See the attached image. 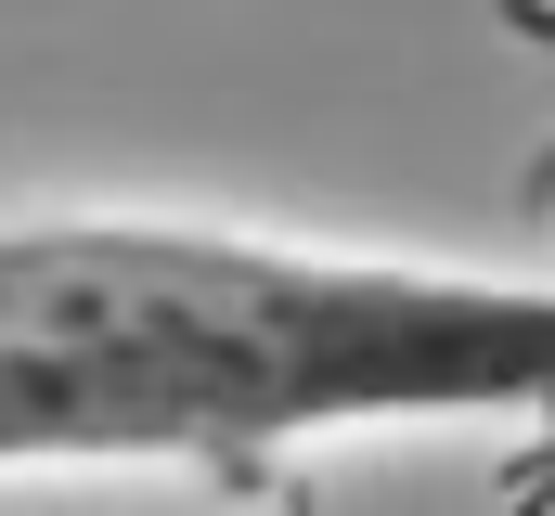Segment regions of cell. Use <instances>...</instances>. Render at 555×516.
Masks as SVG:
<instances>
[{
  "instance_id": "1",
  "label": "cell",
  "mask_w": 555,
  "mask_h": 516,
  "mask_svg": "<svg viewBox=\"0 0 555 516\" xmlns=\"http://www.w3.org/2000/svg\"><path fill=\"white\" fill-rule=\"evenodd\" d=\"M555 413V284L220 220H0V465H259L336 426Z\"/></svg>"
}]
</instances>
